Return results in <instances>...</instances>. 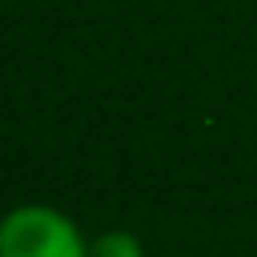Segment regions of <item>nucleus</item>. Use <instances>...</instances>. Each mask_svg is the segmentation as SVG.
<instances>
[{
	"instance_id": "f257e3e1",
	"label": "nucleus",
	"mask_w": 257,
	"mask_h": 257,
	"mask_svg": "<svg viewBox=\"0 0 257 257\" xmlns=\"http://www.w3.org/2000/svg\"><path fill=\"white\" fill-rule=\"evenodd\" d=\"M90 236L47 202H22L0 223V257H86Z\"/></svg>"
},
{
	"instance_id": "f03ea898",
	"label": "nucleus",
	"mask_w": 257,
	"mask_h": 257,
	"mask_svg": "<svg viewBox=\"0 0 257 257\" xmlns=\"http://www.w3.org/2000/svg\"><path fill=\"white\" fill-rule=\"evenodd\" d=\"M86 257H146V248H142V240L133 236V231L111 227V231L90 236V253Z\"/></svg>"
}]
</instances>
